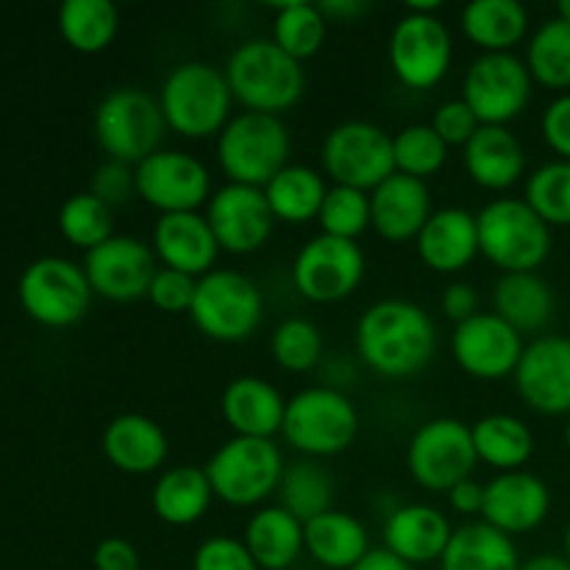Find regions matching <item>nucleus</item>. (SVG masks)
Listing matches in <instances>:
<instances>
[{"mask_svg": "<svg viewBox=\"0 0 570 570\" xmlns=\"http://www.w3.org/2000/svg\"><path fill=\"white\" fill-rule=\"evenodd\" d=\"M356 351L379 376L410 379L432 362L438 351V326L429 312L412 301H376L356 323Z\"/></svg>", "mask_w": 570, "mask_h": 570, "instance_id": "nucleus-1", "label": "nucleus"}, {"mask_svg": "<svg viewBox=\"0 0 570 570\" xmlns=\"http://www.w3.org/2000/svg\"><path fill=\"white\" fill-rule=\"evenodd\" d=\"M226 81L234 100L245 111L282 115L293 109L306 89V72L301 61L284 53L273 39H248L228 56Z\"/></svg>", "mask_w": 570, "mask_h": 570, "instance_id": "nucleus-2", "label": "nucleus"}, {"mask_svg": "<svg viewBox=\"0 0 570 570\" xmlns=\"http://www.w3.org/2000/svg\"><path fill=\"white\" fill-rule=\"evenodd\" d=\"M234 95L226 72L209 61H181L167 72L159 89V106L170 131L184 139L220 134L232 120Z\"/></svg>", "mask_w": 570, "mask_h": 570, "instance_id": "nucleus-3", "label": "nucleus"}, {"mask_svg": "<svg viewBox=\"0 0 570 570\" xmlns=\"http://www.w3.org/2000/svg\"><path fill=\"white\" fill-rule=\"evenodd\" d=\"M289 131L276 115L239 111L217 134V165L228 184L265 189L289 165Z\"/></svg>", "mask_w": 570, "mask_h": 570, "instance_id": "nucleus-4", "label": "nucleus"}, {"mask_svg": "<svg viewBox=\"0 0 570 570\" xmlns=\"http://www.w3.org/2000/svg\"><path fill=\"white\" fill-rule=\"evenodd\" d=\"M479 254L501 273H538L551 254V228L523 198L490 200L476 215Z\"/></svg>", "mask_w": 570, "mask_h": 570, "instance_id": "nucleus-5", "label": "nucleus"}, {"mask_svg": "<svg viewBox=\"0 0 570 570\" xmlns=\"http://www.w3.org/2000/svg\"><path fill=\"white\" fill-rule=\"evenodd\" d=\"M282 434L306 460L337 456L354 445L360 415L340 390L306 387L287 401Z\"/></svg>", "mask_w": 570, "mask_h": 570, "instance_id": "nucleus-6", "label": "nucleus"}, {"mask_svg": "<svg viewBox=\"0 0 570 570\" xmlns=\"http://www.w3.org/2000/svg\"><path fill=\"white\" fill-rule=\"evenodd\" d=\"M167 122L159 98L145 89L120 87L100 100L95 111V137L109 159L137 167L161 150Z\"/></svg>", "mask_w": 570, "mask_h": 570, "instance_id": "nucleus-7", "label": "nucleus"}, {"mask_svg": "<svg viewBox=\"0 0 570 570\" xmlns=\"http://www.w3.org/2000/svg\"><path fill=\"white\" fill-rule=\"evenodd\" d=\"M212 493L228 507H256L278 490L284 456L273 440L232 438L206 462Z\"/></svg>", "mask_w": 570, "mask_h": 570, "instance_id": "nucleus-8", "label": "nucleus"}, {"mask_svg": "<svg viewBox=\"0 0 570 570\" xmlns=\"http://www.w3.org/2000/svg\"><path fill=\"white\" fill-rule=\"evenodd\" d=\"M265 295L254 278L237 271H212L198 278L189 317L200 334L217 343H243L259 328Z\"/></svg>", "mask_w": 570, "mask_h": 570, "instance_id": "nucleus-9", "label": "nucleus"}, {"mask_svg": "<svg viewBox=\"0 0 570 570\" xmlns=\"http://www.w3.org/2000/svg\"><path fill=\"white\" fill-rule=\"evenodd\" d=\"M471 426L456 417H432L423 423L406 449V471L412 482L429 493H449L476 471Z\"/></svg>", "mask_w": 570, "mask_h": 570, "instance_id": "nucleus-10", "label": "nucleus"}, {"mask_svg": "<svg viewBox=\"0 0 570 570\" xmlns=\"http://www.w3.org/2000/svg\"><path fill=\"white\" fill-rule=\"evenodd\" d=\"M321 161L326 176L340 187L373 193L395 173L393 137L376 122H340L323 139Z\"/></svg>", "mask_w": 570, "mask_h": 570, "instance_id": "nucleus-11", "label": "nucleus"}, {"mask_svg": "<svg viewBox=\"0 0 570 570\" xmlns=\"http://www.w3.org/2000/svg\"><path fill=\"white\" fill-rule=\"evenodd\" d=\"M532 72L515 53H482L462 78V100L482 126H507L532 100Z\"/></svg>", "mask_w": 570, "mask_h": 570, "instance_id": "nucleus-12", "label": "nucleus"}, {"mask_svg": "<svg viewBox=\"0 0 570 570\" xmlns=\"http://www.w3.org/2000/svg\"><path fill=\"white\" fill-rule=\"evenodd\" d=\"M387 53L399 83L423 92V89L438 87L445 78L454 59V42L438 14L406 11L390 33Z\"/></svg>", "mask_w": 570, "mask_h": 570, "instance_id": "nucleus-13", "label": "nucleus"}, {"mask_svg": "<svg viewBox=\"0 0 570 570\" xmlns=\"http://www.w3.org/2000/svg\"><path fill=\"white\" fill-rule=\"evenodd\" d=\"M83 267L70 259L45 256L26 267L20 278V304L42 326L65 328L81 321L92 301Z\"/></svg>", "mask_w": 570, "mask_h": 570, "instance_id": "nucleus-14", "label": "nucleus"}, {"mask_svg": "<svg viewBox=\"0 0 570 570\" xmlns=\"http://www.w3.org/2000/svg\"><path fill=\"white\" fill-rule=\"evenodd\" d=\"M137 198L161 215L200 212L212 198V176L204 161L184 150H156L134 167Z\"/></svg>", "mask_w": 570, "mask_h": 570, "instance_id": "nucleus-15", "label": "nucleus"}, {"mask_svg": "<svg viewBox=\"0 0 570 570\" xmlns=\"http://www.w3.org/2000/svg\"><path fill=\"white\" fill-rule=\"evenodd\" d=\"M365 276V254L348 239L317 234L295 254L293 287L312 304H337L354 295Z\"/></svg>", "mask_w": 570, "mask_h": 570, "instance_id": "nucleus-16", "label": "nucleus"}, {"mask_svg": "<svg viewBox=\"0 0 570 570\" xmlns=\"http://www.w3.org/2000/svg\"><path fill=\"white\" fill-rule=\"evenodd\" d=\"M521 332L501 321L495 312H479L471 321L454 326L451 334V356L471 379L479 382H501L515 376L523 356Z\"/></svg>", "mask_w": 570, "mask_h": 570, "instance_id": "nucleus-17", "label": "nucleus"}, {"mask_svg": "<svg viewBox=\"0 0 570 570\" xmlns=\"http://www.w3.org/2000/svg\"><path fill=\"white\" fill-rule=\"evenodd\" d=\"M206 220L220 250L234 256H248L265 248L276 226L265 189L243 187V184H226L212 193L206 204Z\"/></svg>", "mask_w": 570, "mask_h": 570, "instance_id": "nucleus-18", "label": "nucleus"}, {"mask_svg": "<svg viewBox=\"0 0 570 570\" xmlns=\"http://www.w3.org/2000/svg\"><path fill=\"white\" fill-rule=\"evenodd\" d=\"M156 271L159 267H156L154 248L137 237L106 239L83 259V273H87L92 293L100 298L117 301V304L148 298Z\"/></svg>", "mask_w": 570, "mask_h": 570, "instance_id": "nucleus-19", "label": "nucleus"}, {"mask_svg": "<svg viewBox=\"0 0 570 570\" xmlns=\"http://www.w3.org/2000/svg\"><path fill=\"white\" fill-rule=\"evenodd\" d=\"M523 404L540 415H570V337L546 334L523 348L515 367Z\"/></svg>", "mask_w": 570, "mask_h": 570, "instance_id": "nucleus-20", "label": "nucleus"}, {"mask_svg": "<svg viewBox=\"0 0 570 570\" xmlns=\"http://www.w3.org/2000/svg\"><path fill=\"white\" fill-rule=\"evenodd\" d=\"M551 512V490L540 476L527 471L499 473L484 484L482 521L499 532L527 534L538 529Z\"/></svg>", "mask_w": 570, "mask_h": 570, "instance_id": "nucleus-21", "label": "nucleus"}, {"mask_svg": "<svg viewBox=\"0 0 570 570\" xmlns=\"http://www.w3.org/2000/svg\"><path fill=\"white\" fill-rule=\"evenodd\" d=\"M156 262L170 271L187 273V276L204 278L215 271V262L220 256L215 234L209 220L200 212H181V215H161L154 226L150 237Z\"/></svg>", "mask_w": 570, "mask_h": 570, "instance_id": "nucleus-22", "label": "nucleus"}, {"mask_svg": "<svg viewBox=\"0 0 570 570\" xmlns=\"http://www.w3.org/2000/svg\"><path fill=\"white\" fill-rule=\"evenodd\" d=\"M432 217V193L426 181L393 173L371 193V226L387 243L417 239Z\"/></svg>", "mask_w": 570, "mask_h": 570, "instance_id": "nucleus-23", "label": "nucleus"}, {"mask_svg": "<svg viewBox=\"0 0 570 570\" xmlns=\"http://www.w3.org/2000/svg\"><path fill=\"white\" fill-rule=\"evenodd\" d=\"M454 534L449 518L429 504L395 507L384 523V549L406 566H429L443 560Z\"/></svg>", "mask_w": 570, "mask_h": 570, "instance_id": "nucleus-24", "label": "nucleus"}, {"mask_svg": "<svg viewBox=\"0 0 570 570\" xmlns=\"http://www.w3.org/2000/svg\"><path fill=\"white\" fill-rule=\"evenodd\" d=\"M415 248L429 271L443 273V276L465 271L479 254L476 215L460 209V206L432 212L423 232L417 234Z\"/></svg>", "mask_w": 570, "mask_h": 570, "instance_id": "nucleus-25", "label": "nucleus"}, {"mask_svg": "<svg viewBox=\"0 0 570 570\" xmlns=\"http://www.w3.org/2000/svg\"><path fill=\"white\" fill-rule=\"evenodd\" d=\"M220 412L234 438L271 440L273 434L282 432L287 401L265 379L239 376L223 390Z\"/></svg>", "mask_w": 570, "mask_h": 570, "instance_id": "nucleus-26", "label": "nucleus"}, {"mask_svg": "<svg viewBox=\"0 0 570 570\" xmlns=\"http://www.w3.org/2000/svg\"><path fill=\"white\" fill-rule=\"evenodd\" d=\"M462 150V165L471 181L490 193L515 187L527 170V150L507 126H482Z\"/></svg>", "mask_w": 570, "mask_h": 570, "instance_id": "nucleus-27", "label": "nucleus"}, {"mask_svg": "<svg viewBox=\"0 0 570 570\" xmlns=\"http://www.w3.org/2000/svg\"><path fill=\"white\" fill-rule=\"evenodd\" d=\"M104 454L120 473L145 476L167 460V434L154 417L126 412L111 417L106 426Z\"/></svg>", "mask_w": 570, "mask_h": 570, "instance_id": "nucleus-28", "label": "nucleus"}, {"mask_svg": "<svg viewBox=\"0 0 570 570\" xmlns=\"http://www.w3.org/2000/svg\"><path fill=\"white\" fill-rule=\"evenodd\" d=\"M243 543L259 570H289L306 551L304 523L284 507H265L250 515Z\"/></svg>", "mask_w": 570, "mask_h": 570, "instance_id": "nucleus-29", "label": "nucleus"}, {"mask_svg": "<svg viewBox=\"0 0 570 570\" xmlns=\"http://www.w3.org/2000/svg\"><path fill=\"white\" fill-rule=\"evenodd\" d=\"M304 546L317 566L351 570L371 551L367 529L348 512L328 510L304 523Z\"/></svg>", "mask_w": 570, "mask_h": 570, "instance_id": "nucleus-30", "label": "nucleus"}, {"mask_svg": "<svg viewBox=\"0 0 570 570\" xmlns=\"http://www.w3.org/2000/svg\"><path fill=\"white\" fill-rule=\"evenodd\" d=\"M462 33L482 53H512L529 31V14L518 0H473L460 14Z\"/></svg>", "mask_w": 570, "mask_h": 570, "instance_id": "nucleus-31", "label": "nucleus"}, {"mask_svg": "<svg viewBox=\"0 0 570 570\" xmlns=\"http://www.w3.org/2000/svg\"><path fill=\"white\" fill-rule=\"evenodd\" d=\"M440 570H521V557L510 534L484 521H471L454 529Z\"/></svg>", "mask_w": 570, "mask_h": 570, "instance_id": "nucleus-32", "label": "nucleus"}, {"mask_svg": "<svg viewBox=\"0 0 570 570\" xmlns=\"http://www.w3.org/2000/svg\"><path fill=\"white\" fill-rule=\"evenodd\" d=\"M493 312L515 332H540L554 317V289L538 273H504L493 289Z\"/></svg>", "mask_w": 570, "mask_h": 570, "instance_id": "nucleus-33", "label": "nucleus"}, {"mask_svg": "<svg viewBox=\"0 0 570 570\" xmlns=\"http://www.w3.org/2000/svg\"><path fill=\"white\" fill-rule=\"evenodd\" d=\"M212 484L206 471L193 465H178L161 473L150 493V507H154L156 518L170 527H193L209 510Z\"/></svg>", "mask_w": 570, "mask_h": 570, "instance_id": "nucleus-34", "label": "nucleus"}, {"mask_svg": "<svg viewBox=\"0 0 570 570\" xmlns=\"http://www.w3.org/2000/svg\"><path fill=\"white\" fill-rule=\"evenodd\" d=\"M471 434L479 462L499 473L521 471L534 454V434L521 417L484 415L473 423Z\"/></svg>", "mask_w": 570, "mask_h": 570, "instance_id": "nucleus-35", "label": "nucleus"}, {"mask_svg": "<svg viewBox=\"0 0 570 570\" xmlns=\"http://www.w3.org/2000/svg\"><path fill=\"white\" fill-rule=\"evenodd\" d=\"M328 187L321 173L306 165H287L265 187L273 217L287 226H304V223L317 220Z\"/></svg>", "mask_w": 570, "mask_h": 570, "instance_id": "nucleus-36", "label": "nucleus"}, {"mask_svg": "<svg viewBox=\"0 0 570 570\" xmlns=\"http://www.w3.org/2000/svg\"><path fill=\"white\" fill-rule=\"evenodd\" d=\"M120 14L109 0H67L59 9V31L78 53H100L117 37Z\"/></svg>", "mask_w": 570, "mask_h": 570, "instance_id": "nucleus-37", "label": "nucleus"}, {"mask_svg": "<svg viewBox=\"0 0 570 570\" xmlns=\"http://www.w3.org/2000/svg\"><path fill=\"white\" fill-rule=\"evenodd\" d=\"M276 493L282 499L278 507H284L301 523H309L312 518L332 510L334 479L315 460H298L284 468Z\"/></svg>", "mask_w": 570, "mask_h": 570, "instance_id": "nucleus-38", "label": "nucleus"}, {"mask_svg": "<svg viewBox=\"0 0 570 570\" xmlns=\"http://www.w3.org/2000/svg\"><path fill=\"white\" fill-rule=\"evenodd\" d=\"M326 33L328 20L317 3L293 0V3L276 6V17H273V42H276L284 53L293 56L295 61H301V65L323 48Z\"/></svg>", "mask_w": 570, "mask_h": 570, "instance_id": "nucleus-39", "label": "nucleus"}, {"mask_svg": "<svg viewBox=\"0 0 570 570\" xmlns=\"http://www.w3.org/2000/svg\"><path fill=\"white\" fill-rule=\"evenodd\" d=\"M527 67L532 81L549 89H570V22H543L527 45Z\"/></svg>", "mask_w": 570, "mask_h": 570, "instance_id": "nucleus-40", "label": "nucleus"}, {"mask_svg": "<svg viewBox=\"0 0 570 570\" xmlns=\"http://www.w3.org/2000/svg\"><path fill=\"white\" fill-rule=\"evenodd\" d=\"M523 200L549 228L570 226V161L554 159L540 165L527 178Z\"/></svg>", "mask_w": 570, "mask_h": 570, "instance_id": "nucleus-41", "label": "nucleus"}, {"mask_svg": "<svg viewBox=\"0 0 570 570\" xmlns=\"http://www.w3.org/2000/svg\"><path fill=\"white\" fill-rule=\"evenodd\" d=\"M393 159L395 173L426 181L429 176L443 170L449 159V145L438 137L432 126L415 122V126L401 128L393 137Z\"/></svg>", "mask_w": 570, "mask_h": 570, "instance_id": "nucleus-42", "label": "nucleus"}, {"mask_svg": "<svg viewBox=\"0 0 570 570\" xmlns=\"http://www.w3.org/2000/svg\"><path fill=\"white\" fill-rule=\"evenodd\" d=\"M59 228L67 243L89 254L92 248L104 245L106 239L115 237L111 234L115 232V217H111L109 206L95 198L92 193H78L61 206Z\"/></svg>", "mask_w": 570, "mask_h": 570, "instance_id": "nucleus-43", "label": "nucleus"}, {"mask_svg": "<svg viewBox=\"0 0 570 570\" xmlns=\"http://www.w3.org/2000/svg\"><path fill=\"white\" fill-rule=\"evenodd\" d=\"M317 223H321V234L356 243V237H362L371 228V193L332 184Z\"/></svg>", "mask_w": 570, "mask_h": 570, "instance_id": "nucleus-44", "label": "nucleus"}, {"mask_svg": "<svg viewBox=\"0 0 570 570\" xmlns=\"http://www.w3.org/2000/svg\"><path fill=\"white\" fill-rule=\"evenodd\" d=\"M271 354L278 367L289 373H306L321 362L323 334L306 317H287L271 337Z\"/></svg>", "mask_w": 570, "mask_h": 570, "instance_id": "nucleus-45", "label": "nucleus"}, {"mask_svg": "<svg viewBox=\"0 0 570 570\" xmlns=\"http://www.w3.org/2000/svg\"><path fill=\"white\" fill-rule=\"evenodd\" d=\"M195 289H198V278L187 276V273L170 271V267H159L150 282L148 298L150 304L159 312H167V315H184L193 309Z\"/></svg>", "mask_w": 570, "mask_h": 570, "instance_id": "nucleus-46", "label": "nucleus"}, {"mask_svg": "<svg viewBox=\"0 0 570 570\" xmlns=\"http://www.w3.org/2000/svg\"><path fill=\"white\" fill-rule=\"evenodd\" d=\"M429 126L438 131V137L443 139L449 148H465V145L476 137L482 122H479V117L473 115L471 106H468L465 100L454 98V100H443V104L434 109V117Z\"/></svg>", "mask_w": 570, "mask_h": 570, "instance_id": "nucleus-47", "label": "nucleus"}, {"mask_svg": "<svg viewBox=\"0 0 570 570\" xmlns=\"http://www.w3.org/2000/svg\"><path fill=\"white\" fill-rule=\"evenodd\" d=\"M193 570H259L237 538H209L195 549Z\"/></svg>", "mask_w": 570, "mask_h": 570, "instance_id": "nucleus-48", "label": "nucleus"}, {"mask_svg": "<svg viewBox=\"0 0 570 570\" xmlns=\"http://www.w3.org/2000/svg\"><path fill=\"white\" fill-rule=\"evenodd\" d=\"M89 193L98 200H104L109 209L128 204V200L137 195V176H134V167L115 159L104 161V165L95 170L92 189H89Z\"/></svg>", "mask_w": 570, "mask_h": 570, "instance_id": "nucleus-49", "label": "nucleus"}, {"mask_svg": "<svg viewBox=\"0 0 570 570\" xmlns=\"http://www.w3.org/2000/svg\"><path fill=\"white\" fill-rule=\"evenodd\" d=\"M546 145L554 150L560 159L570 161V92H562L560 98L551 100L540 120Z\"/></svg>", "mask_w": 570, "mask_h": 570, "instance_id": "nucleus-50", "label": "nucleus"}, {"mask_svg": "<svg viewBox=\"0 0 570 570\" xmlns=\"http://www.w3.org/2000/svg\"><path fill=\"white\" fill-rule=\"evenodd\" d=\"M479 304H482V298H479L476 287L468 282H451L449 287L443 289V295H440V309H443L445 317L454 321L456 326L471 321V317H476Z\"/></svg>", "mask_w": 570, "mask_h": 570, "instance_id": "nucleus-51", "label": "nucleus"}, {"mask_svg": "<svg viewBox=\"0 0 570 570\" xmlns=\"http://www.w3.org/2000/svg\"><path fill=\"white\" fill-rule=\"evenodd\" d=\"M95 570H139V554L131 540L106 538L92 554Z\"/></svg>", "mask_w": 570, "mask_h": 570, "instance_id": "nucleus-52", "label": "nucleus"}, {"mask_svg": "<svg viewBox=\"0 0 570 570\" xmlns=\"http://www.w3.org/2000/svg\"><path fill=\"white\" fill-rule=\"evenodd\" d=\"M449 504H451V510L460 512V515H465V518L482 515L484 484H479L476 479H465V482L456 484L454 490H449Z\"/></svg>", "mask_w": 570, "mask_h": 570, "instance_id": "nucleus-53", "label": "nucleus"}, {"mask_svg": "<svg viewBox=\"0 0 570 570\" xmlns=\"http://www.w3.org/2000/svg\"><path fill=\"white\" fill-rule=\"evenodd\" d=\"M351 570H412V566H406L404 560L390 554L387 549H371L367 557H362Z\"/></svg>", "mask_w": 570, "mask_h": 570, "instance_id": "nucleus-54", "label": "nucleus"}, {"mask_svg": "<svg viewBox=\"0 0 570 570\" xmlns=\"http://www.w3.org/2000/svg\"><path fill=\"white\" fill-rule=\"evenodd\" d=\"M321 11L326 14L328 22H343V20H354L360 17L362 11H367V3L362 0H326V3H317Z\"/></svg>", "mask_w": 570, "mask_h": 570, "instance_id": "nucleus-55", "label": "nucleus"}, {"mask_svg": "<svg viewBox=\"0 0 570 570\" xmlns=\"http://www.w3.org/2000/svg\"><path fill=\"white\" fill-rule=\"evenodd\" d=\"M521 570H570V562L560 554H538L521 562Z\"/></svg>", "mask_w": 570, "mask_h": 570, "instance_id": "nucleus-56", "label": "nucleus"}, {"mask_svg": "<svg viewBox=\"0 0 570 570\" xmlns=\"http://www.w3.org/2000/svg\"><path fill=\"white\" fill-rule=\"evenodd\" d=\"M440 9H443V3H440V0H429V3H410V6H406V11H415V14H438Z\"/></svg>", "mask_w": 570, "mask_h": 570, "instance_id": "nucleus-57", "label": "nucleus"}, {"mask_svg": "<svg viewBox=\"0 0 570 570\" xmlns=\"http://www.w3.org/2000/svg\"><path fill=\"white\" fill-rule=\"evenodd\" d=\"M557 17L570 22V0H560V3H557Z\"/></svg>", "mask_w": 570, "mask_h": 570, "instance_id": "nucleus-58", "label": "nucleus"}, {"mask_svg": "<svg viewBox=\"0 0 570 570\" xmlns=\"http://www.w3.org/2000/svg\"><path fill=\"white\" fill-rule=\"evenodd\" d=\"M566 560L570 562V523H568V532H566Z\"/></svg>", "mask_w": 570, "mask_h": 570, "instance_id": "nucleus-59", "label": "nucleus"}, {"mask_svg": "<svg viewBox=\"0 0 570 570\" xmlns=\"http://www.w3.org/2000/svg\"><path fill=\"white\" fill-rule=\"evenodd\" d=\"M566 445H568V451H570V415H568V423H566Z\"/></svg>", "mask_w": 570, "mask_h": 570, "instance_id": "nucleus-60", "label": "nucleus"}]
</instances>
